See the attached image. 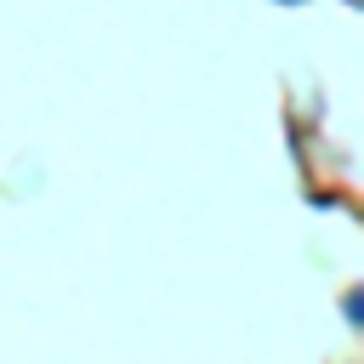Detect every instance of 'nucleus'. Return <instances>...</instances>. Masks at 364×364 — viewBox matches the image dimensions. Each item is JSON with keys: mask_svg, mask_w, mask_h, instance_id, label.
<instances>
[{"mask_svg": "<svg viewBox=\"0 0 364 364\" xmlns=\"http://www.w3.org/2000/svg\"><path fill=\"white\" fill-rule=\"evenodd\" d=\"M279 6H307V0H279Z\"/></svg>", "mask_w": 364, "mask_h": 364, "instance_id": "nucleus-2", "label": "nucleus"}, {"mask_svg": "<svg viewBox=\"0 0 364 364\" xmlns=\"http://www.w3.org/2000/svg\"><path fill=\"white\" fill-rule=\"evenodd\" d=\"M341 324H347V330L364 324V284H347V290H341Z\"/></svg>", "mask_w": 364, "mask_h": 364, "instance_id": "nucleus-1", "label": "nucleus"}]
</instances>
